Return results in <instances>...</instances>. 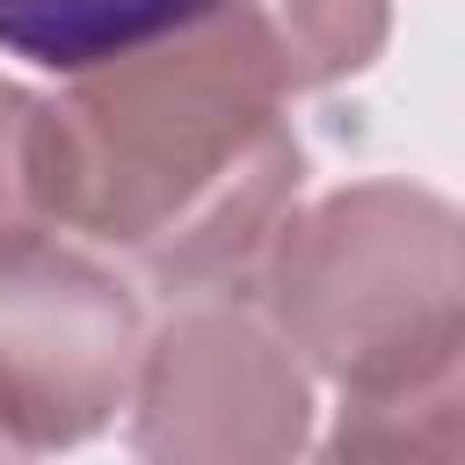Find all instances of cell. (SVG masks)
Returning a JSON list of instances; mask_svg holds the SVG:
<instances>
[{"label": "cell", "instance_id": "cell-2", "mask_svg": "<svg viewBox=\"0 0 465 465\" xmlns=\"http://www.w3.org/2000/svg\"><path fill=\"white\" fill-rule=\"evenodd\" d=\"M276 320L356 400L458 378V247L436 196L371 182L283 232Z\"/></svg>", "mask_w": 465, "mask_h": 465}, {"label": "cell", "instance_id": "cell-3", "mask_svg": "<svg viewBox=\"0 0 465 465\" xmlns=\"http://www.w3.org/2000/svg\"><path fill=\"white\" fill-rule=\"evenodd\" d=\"M138 312L87 254L51 247L36 225L0 232V436L73 443L131 378Z\"/></svg>", "mask_w": 465, "mask_h": 465}, {"label": "cell", "instance_id": "cell-4", "mask_svg": "<svg viewBox=\"0 0 465 465\" xmlns=\"http://www.w3.org/2000/svg\"><path fill=\"white\" fill-rule=\"evenodd\" d=\"M203 7L211 0H0V51L51 73H87L182 29Z\"/></svg>", "mask_w": 465, "mask_h": 465}, {"label": "cell", "instance_id": "cell-5", "mask_svg": "<svg viewBox=\"0 0 465 465\" xmlns=\"http://www.w3.org/2000/svg\"><path fill=\"white\" fill-rule=\"evenodd\" d=\"M44 218V102L0 80V232Z\"/></svg>", "mask_w": 465, "mask_h": 465}, {"label": "cell", "instance_id": "cell-1", "mask_svg": "<svg viewBox=\"0 0 465 465\" xmlns=\"http://www.w3.org/2000/svg\"><path fill=\"white\" fill-rule=\"evenodd\" d=\"M73 80L65 109L44 102V218L182 283H211L269 240L298 189V138L276 116L298 80L240 0Z\"/></svg>", "mask_w": 465, "mask_h": 465}]
</instances>
